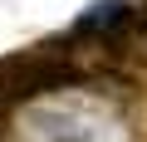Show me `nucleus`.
Instances as JSON below:
<instances>
[{
    "label": "nucleus",
    "instance_id": "nucleus-2",
    "mask_svg": "<svg viewBox=\"0 0 147 142\" xmlns=\"http://www.w3.org/2000/svg\"><path fill=\"white\" fill-rule=\"evenodd\" d=\"M132 10H137V30H147V0H132Z\"/></svg>",
    "mask_w": 147,
    "mask_h": 142
},
{
    "label": "nucleus",
    "instance_id": "nucleus-1",
    "mask_svg": "<svg viewBox=\"0 0 147 142\" xmlns=\"http://www.w3.org/2000/svg\"><path fill=\"white\" fill-rule=\"evenodd\" d=\"M74 79H84V69L69 59L64 39L34 44V49H20V54H0V108H15L25 98L64 88Z\"/></svg>",
    "mask_w": 147,
    "mask_h": 142
}]
</instances>
